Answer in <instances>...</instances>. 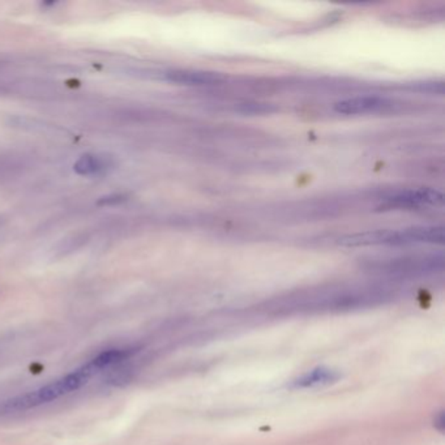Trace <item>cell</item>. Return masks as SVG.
Returning <instances> with one entry per match:
<instances>
[{
    "label": "cell",
    "mask_w": 445,
    "mask_h": 445,
    "mask_svg": "<svg viewBox=\"0 0 445 445\" xmlns=\"http://www.w3.org/2000/svg\"><path fill=\"white\" fill-rule=\"evenodd\" d=\"M393 292L379 285H341L318 287L270 302L268 310L276 315L341 312L382 305Z\"/></svg>",
    "instance_id": "obj_1"
},
{
    "label": "cell",
    "mask_w": 445,
    "mask_h": 445,
    "mask_svg": "<svg viewBox=\"0 0 445 445\" xmlns=\"http://www.w3.org/2000/svg\"><path fill=\"white\" fill-rule=\"evenodd\" d=\"M98 371V366L91 359L87 365L64 375L55 382H49L32 392H28L25 395L0 401V418L46 405L63 395H69L80 389L83 385H85L90 378Z\"/></svg>",
    "instance_id": "obj_2"
},
{
    "label": "cell",
    "mask_w": 445,
    "mask_h": 445,
    "mask_svg": "<svg viewBox=\"0 0 445 445\" xmlns=\"http://www.w3.org/2000/svg\"><path fill=\"white\" fill-rule=\"evenodd\" d=\"M444 229L442 226H413L405 229L371 230L349 234L338 239L344 247L366 246H411V244H443Z\"/></svg>",
    "instance_id": "obj_3"
},
{
    "label": "cell",
    "mask_w": 445,
    "mask_h": 445,
    "mask_svg": "<svg viewBox=\"0 0 445 445\" xmlns=\"http://www.w3.org/2000/svg\"><path fill=\"white\" fill-rule=\"evenodd\" d=\"M444 259L443 254H430V256H404L393 259L371 260L369 263V270L375 273H382L388 276H423L443 269Z\"/></svg>",
    "instance_id": "obj_4"
},
{
    "label": "cell",
    "mask_w": 445,
    "mask_h": 445,
    "mask_svg": "<svg viewBox=\"0 0 445 445\" xmlns=\"http://www.w3.org/2000/svg\"><path fill=\"white\" fill-rule=\"evenodd\" d=\"M382 200L385 206L413 208L420 205H442L444 196L442 192L433 188H407L391 192Z\"/></svg>",
    "instance_id": "obj_5"
},
{
    "label": "cell",
    "mask_w": 445,
    "mask_h": 445,
    "mask_svg": "<svg viewBox=\"0 0 445 445\" xmlns=\"http://www.w3.org/2000/svg\"><path fill=\"white\" fill-rule=\"evenodd\" d=\"M393 106V102L382 96H360L334 103L336 113L343 115H363L379 113Z\"/></svg>",
    "instance_id": "obj_6"
},
{
    "label": "cell",
    "mask_w": 445,
    "mask_h": 445,
    "mask_svg": "<svg viewBox=\"0 0 445 445\" xmlns=\"http://www.w3.org/2000/svg\"><path fill=\"white\" fill-rule=\"evenodd\" d=\"M165 77L174 84L187 87H212L225 80V77L218 72L199 69H173L167 71Z\"/></svg>",
    "instance_id": "obj_7"
},
{
    "label": "cell",
    "mask_w": 445,
    "mask_h": 445,
    "mask_svg": "<svg viewBox=\"0 0 445 445\" xmlns=\"http://www.w3.org/2000/svg\"><path fill=\"white\" fill-rule=\"evenodd\" d=\"M341 378L340 372L328 367H318L305 372L292 382V388L305 389V388H316L323 385H329L337 382Z\"/></svg>",
    "instance_id": "obj_8"
},
{
    "label": "cell",
    "mask_w": 445,
    "mask_h": 445,
    "mask_svg": "<svg viewBox=\"0 0 445 445\" xmlns=\"http://www.w3.org/2000/svg\"><path fill=\"white\" fill-rule=\"evenodd\" d=\"M111 166V160L97 154L81 155L74 166L78 175H94L106 171Z\"/></svg>",
    "instance_id": "obj_9"
},
{
    "label": "cell",
    "mask_w": 445,
    "mask_h": 445,
    "mask_svg": "<svg viewBox=\"0 0 445 445\" xmlns=\"http://www.w3.org/2000/svg\"><path fill=\"white\" fill-rule=\"evenodd\" d=\"M241 110L244 113H270L274 110V107H272V105H265V103H243L241 106Z\"/></svg>",
    "instance_id": "obj_10"
},
{
    "label": "cell",
    "mask_w": 445,
    "mask_h": 445,
    "mask_svg": "<svg viewBox=\"0 0 445 445\" xmlns=\"http://www.w3.org/2000/svg\"><path fill=\"white\" fill-rule=\"evenodd\" d=\"M126 200V196L124 195H110V196H106V197H102L101 200L98 202L100 205H115V204L122 203Z\"/></svg>",
    "instance_id": "obj_11"
}]
</instances>
